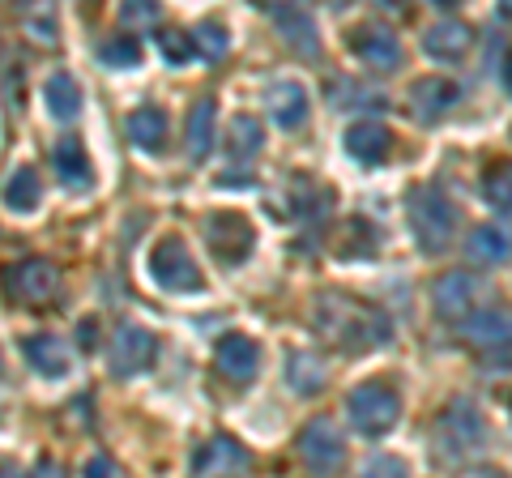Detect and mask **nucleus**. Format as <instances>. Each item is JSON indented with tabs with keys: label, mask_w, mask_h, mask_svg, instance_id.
Segmentation results:
<instances>
[{
	"label": "nucleus",
	"mask_w": 512,
	"mask_h": 478,
	"mask_svg": "<svg viewBox=\"0 0 512 478\" xmlns=\"http://www.w3.org/2000/svg\"><path fill=\"white\" fill-rule=\"evenodd\" d=\"M363 474H406V466H402L397 457H372V461L363 466Z\"/></svg>",
	"instance_id": "35"
},
{
	"label": "nucleus",
	"mask_w": 512,
	"mask_h": 478,
	"mask_svg": "<svg viewBox=\"0 0 512 478\" xmlns=\"http://www.w3.org/2000/svg\"><path fill=\"white\" fill-rule=\"evenodd\" d=\"M474 47V30L466 22H436L423 35V52L431 60H461Z\"/></svg>",
	"instance_id": "18"
},
{
	"label": "nucleus",
	"mask_w": 512,
	"mask_h": 478,
	"mask_svg": "<svg viewBox=\"0 0 512 478\" xmlns=\"http://www.w3.org/2000/svg\"><path fill=\"white\" fill-rule=\"evenodd\" d=\"M43 99H47L52 120H60V124H73L77 116H82V86H77L69 73H52V77H47Z\"/></svg>",
	"instance_id": "23"
},
{
	"label": "nucleus",
	"mask_w": 512,
	"mask_h": 478,
	"mask_svg": "<svg viewBox=\"0 0 512 478\" xmlns=\"http://www.w3.org/2000/svg\"><path fill=\"white\" fill-rule=\"evenodd\" d=\"M346 414L363 436H384L397 427V419H402V397H397L389 385H359L346 397Z\"/></svg>",
	"instance_id": "5"
},
{
	"label": "nucleus",
	"mask_w": 512,
	"mask_h": 478,
	"mask_svg": "<svg viewBox=\"0 0 512 478\" xmlns=\"http://www.w3.org/2000/svg\"><path fill=\"white\" fill-rule=\"evenodd\" d=\"M214 363H218V372L227 380L244 385V380H252L256 368H261V350H256V342L244 338V333H227V338L218 342V350H214Z\"/></svg>",
	"instance_id": "14"
},
{
	"label": "nucleus",
	"mask_w": 512,
	"mask_h": 478,
	"mask_svg": "<svg viewBox=\"0 0 512 478\" xmlns=\"http://www.w3.org/2000/svg\"><path fill=\"white\" fill-rule=\"evenodd\" d=\"M188 158L192 163H205L214 146V99H197L188 111Z\"/></svg>",
	"instance_id": "26"
},
{
	"label": "nucleus",
	"mask_w": 512,
	"mask_h": 478,
	"mask_svg": "<svg viewBox=\"0 0 512 478\" xmlns=\"http://www.w3.org/2000/svg\"><path fill=\"white\" fill-rule=\"evenodd\" d=\"M26 30H30V39H39V43H56V18L52 13H30Z\"/></svg>",
	"instance_id": "34"
},
{
	"label": "nucleus",
	"mask_w": 512,
	"mask_h": 478,
	"mask_svg": "<svg viewBox=\"0 0 512 478\" xmlns=\"http://www.w3.org/2000/svg\"><path fill=\"white\" fill-rule=\"evenodd\" d=\"M410 231L419 239V248L427 257H440V252L453 248L457 239V210L453 201H448L440 188H419V193L410 197Z\"/></svg>",
	"instance_id": "2"
},
{
	"label": "nucleus",
	"mask_w": 512,
	"mask_h": 478,
	"mask_svg": "<svg viewBox=\"0 0 512 478\" xmlns=\"http://www.w3.org/2000/svg\"><path fill=\"white\" fill-rule=\"evenodd\" d=\"M86 474H94V478H107V474H120L116 466H111V457H90L86 466H82Z\"/></svg>",
	"instance_id": "36"
},
{
	"label": "nucleus",
	"mask_w": 512,
	"mask_h": 478,
	"mask_svg": "<svg viewBox=\"0 0 512 478\" xmlns=\"http://www.w3.org/2000/svg\"><path fill=\"white\" fill-rule=\"evenodd\" d=\"M5 210L13 214H35L39 210V201H43V180H39V171L35 167H18L5 180Z\"/></svg>",
	"instance_id": "24"
},
{
	"label": "nucleus",
	"mask_w": 512,
	"mask_h": 478,
	"mask_svg": "<svg viewBox=\"0 0 512 478\" xmlns=\"http://www.w3.org/2000/svg\"><path fill=\"white\" fill-rule=\"evenodd\" d=\"M158 18H163V5H158V0H120V26H128V30L154 26Z\"/></svg>",
	"instance_id": "32"
},
{
	"label": "nucleus",
	"mask_w": 512,
	"mask_h": 478,
	"mask_svg": "<svg viewBox=\"0 0 512 478\" xmlns=\"http://www.w3.org/2000/svg\"><path fill=\"white\" fill-rule=\"evenodd\" d=\"M436 444H440V453L448 461H470V457H483L491 449V440H487V419L478 414L474 402H453V406H444V414L436 419Z\"/></svg>",
	"instance_id": "3"
},
{
	"label": "nucleus",
	"mask_w": 512,
	"mask_h": 478,
	"mask_svg": "<svg viewBox=\"0 0 512 478\" xmlns=\"http://www.w3.org/2000/svg\"><path fill=\"white\" fill-rule=\"evenodd\" d=\"M26 359L35 363V372L39 376H69L73 368V355H69V346H64L60 338H52V333H35V338H26Z\"/></svg>",
	"instance_id": "22"
},
{
	"label": "nucleus",
	"mask_w": 512,
	"mask_h": 478,
	"mask_svg": "<svg viewBox=\"0 0 512 478\" xmlns=\"http://www.w3.org/2000/svg\"><path fill=\"white\" fill-rule=\"evenodd\" d=\"M372 5H380V9H393V13H397V9H406V0H372Z\"/></svg>",
	"instance_id": "38"
},
{
	"label": "nucleus",
	"mask_w": 512,
	"mask_h": 478,
	"mask_svg": "<svg viewBox=\"0 0 512 478\" xmlns=\"http://www.w3.org/2000/svg\"><path fill=\"white\" fill-rule=\"evenodd\" d=\"M286 385L295 393H320L325 389V363L308 350H295V355H286Z\"/></svg>",
	"instance_id": "27"
},
{
	"label": "nucleus",
	"mask_w": 512,
	"mask_h": 478,
	"mask_svg": "<svg viewBox=\"0 0 512 478\" xmlns=\"http://www.w3.org/2000/svg\"><path fill=\"white\" fill-rule=\"evenodd\" d=\"M265 103L282 129H303V124H308V90H303V82L282 77V82H274L265 90Z\"/></svg>",
	"instance_id": "16"
},
{
	"label": "nucleus",
	"mask_w": 512,
	"mask_h": 478,
	"mask_svg": "<svg viewBox=\"0 0 512 478\" xmlns=\"http://www.w3.org/2000/svg\"><path fill=\"white\" fill-rule=\"evenodd\" d=\"M350 52H355L367 69L376 73H397L402 69V43L389 26L380 22H367V26H355L350 30Z\"/></svg>",
	"instance_id": "10"
},
{
	"label": "nucleus",
	"mask_w": 512,
	"mask_h": 478,
	"mask_svg": "<svg viewBox=\"0 0 512 478\" xmlns=\"http://www.w3.org/2000/svg\"><path fill=\"white\" fill-rule=\"evenodd\" d=\"M205 239H210V252L222 265H239L252 252L256 235H252V222L244 214H210L205 218Z\"/></svg>",
	"instance_id": "8"
},
{
	"label": "nucleus",
	"mask_w": 512,
	"mask_h": 478,
	"mask_svg": "<svg viewBox=\"0 0 512 478\" xmlns=\"http://www.w3.org/2000/svg\"><path fill=\"white\" fill-rule=\"evenodd\" d=\"M99 60L107 69H137L141 65V43L133 35H116L99 47Z\"/></svg>",
	"instance_id": "30"
},
{
	"label": "nucleus",
	"mask_w": 512,
	"mask_h": 478,
	"mask_svg": "<svg viewBox=\"0 0 512 478\" xmlns=\"http://www.w3.org/2000/svg\"><path fill=\"white\" fill-rule=\"evenodd\" d=\"M227 150H231V163L235 167H248L256 154L265 150V129L256 116H235L231 129H227Z\"/></svg>",
	"instance_id": "25"
},
{
	"label": "nucleus",
	"mask_w": 512,
	"mask_h": 478,
	"mask_svg": "<svg viewBox=\"0 0 512 478\" xmlns=\"http://www.w3.org/2000/svg\"><path fill=\"white\" fill-rule=\"evenodd\" d=\"M483 193H487V205H491V210L508 214V167H504V163L495 167V171H487V180H483Z\"/></svg>",
	"instance_id": "33"
},
{
	"label": "nucleus",
	"mask_w": 512,
	"mask_h": 478,
	"mask_svg": "<svg viewBox=\"0 0 512 478\" xmlns=\"http://www.w3.org/2000/svg\"><path fill=\"white\" fill-rule=\"evenodd\" d=\"M436 5H440V9H457V5H461V0H436Z\"/></svg>",
	"instance_id": "39"
},
{
	"label": "nucleus",
	"mask_w": 512,
	"mask_h": 478,
	"mask_svg": "<svg viewBox=\"0 0 512 478\" xmlns=\"http://www.w3.org/2000/svg\"><path fill=\"white\" fill-rule=\"evenodd\" d=\"M188 39L197 47V56H205V60H222L231 52V35H227V26H218V22H201Z\"/></svg>",
	"instance_id": "29"
},
{
	"label": "nucleus",
	"mask_w": 512,
	"mask_h": 478,
	"mask_svg": "<svg viewBox=\"0 0 512 478\" xmlns=\"http://www.w3.org/2000/svg\"><path fill=\"white\" fill-rule=\"evenodd\" d=\"M312 321L325 338L338 342L346 355H367V350H376L393 338V321L380 308L359 304V299H342V295L316 299Z\"/></svg>",
	"instance_id": "1"
},
{
	"label": "nucleus",
	"mask_w": 512,
	"mask_h": 478,
	"mask_svg": "<svg viewBox=\"0 0 512 478\" xmlns=\"http://www.w3.org/2000/svg\"><path fill=\"white\" fill-rule=\"evenodd\" d=\"M192 470H197V474H244V470H248V453L239 449L231 436H214V440L197 453Z\"/></svg>",
	"instance_id": "21"
},
{
	"label": "nucleus",
	"mask_w": 512,
	"mask_h": 478,
	"mask_svg": "<svg viewBox=\"0 0 512 478\" xmlns=\"http://www.w3.org/2000/svg\"><path fill=\"white\" fill-rule=\"evenodd\" d=\"M389 146H393V137H389L384 124L359 120V124H350V129H346V154L359 158L363 167H380L384 158H389Z\"/></svg>",
	"instance_id": "17"
},
{
	"label": "nucleus",
	"mask_w": 512,
	"mask_h": 478,
	"mask_svg": "<svg viewBox=\"0 0 512 478\" xmlns=\"http://www.w3.org/2000/svg\"><path fill=\"white\" fill-rule=\"evenodd\" d=\"M466 248H470V257L483 261V265H504L508 261V235L500 227H478Z\"/></svg>",
	"instance_id": "28"
},
{
	"label": "nucleus",
	"mask_w": 512,
	"mask_h": 478,
	"mask_svg": "<svg viewBox=\"0 0 512 478\" xmlns=\"http://www.w3.org/2000/svg\"><path fill=\"white\" fill-rule=\"evenodd\" d=\"M150 278L163 286V291H171V295H197V291H205V278H201L197 261H192L188 244H184V239H175V235H167L163 244L150 252Z\"/></svg>",
	"instance_id": "4"
},
{
	"label": "nucleus",
	"mask_w": 512,
	"mask_h": 478,
	"mask_svg": "<svg viewBox=\"0 0 512 478\" xmlns=\"http://www.w3.org/2000/svg\"><path fill=\"white\" fill-rule=\"evenodd\" d=\"M52 167H56V175L69 188H90V158H86V146H82V137L77 133H64L60 141H56V150H52Z\"/></svg>",
	"instance_id": "20"
},
{
	"label": "nucleus",
	"mask_w": 512,
	"mask_h": 478,
	"mask_svg": "<svg viewBox=\"0 0 512 478\" xmlns=\"http://www.w3.org/2000/svg\"><path fill=\"white\" fill-rule=\"evenodd\" d=\"M269 18H274L282 43L295 56L316 60L320 56V35H316V18L308 9V0H269Z\"/></svg>",
	"instance_id": "6"
},
{
	"label": "nucleus",
	"mask_w": 512,
	"mask_h": 478,
	"mask_svg": "<svg viewBox=\"0 0 512 478\" xmlns=\"http://www.w3.org/2000/svg\"><path fill=\"white\" fill-rule=\"evenodd\" d=\"M158 52H163L167 65H188L192 56H197V47H192L188 30H158Z\"/></svg>",
	"instance_id": "31"
},
{
	"label": "nucleus",
	"mask_w": 512,
	"mask_h": 478,
	"mask_svg": "<svg viewBox=\"0 0 512 478\" xmlns=\"http://www.w3.org/2000/svg\"><path fill=\"white\" fill-rule=\"evenodd\" d=\"M299 457H303V466L316 470V474H333V470H342V461H346V444H342V432L333 427L329 414H316V419L299 432Z\"/></svg>",
	"instance_id": "7"
},
{
	"label": "nucleus",
	"mask_w": 512,
	"mask_h": 478,
	"mask_svg": "<svg viewBox=\"0 0 512 478\" xmlns=\"http://www.w3.org/2000/svg\"><path fill=\"white\" fill-rule=\"evenodd\" d=\"M474 299H478V278L470 269H453V274H444L431 286V304H436L440 321H461L466 312H474Z\"/></svg>",
	"instance_id": "13"
},
{
	"label": "nucleus",
	"mask_w": 512,
	"mask_h": 478,
	"mask_svg": "<svg viewBox=\"0 0 512 478\" xmlns=\"http://www.w3.org/2000/svg\"><path fill=\"white\" fill-rule=\"evenodd\" d=\"M158 359V342L150 329L141 325H120L116 342H111V372L116 376H141L146 368H154Z\"/></svg>",
	"instance_id": "11"
},
{
	"label": "nucleus",
	"mask_w": 512,
	"mask_h": 478,
	"mask_svg": "<svg viewBox=\"0 0 512 478\" xmlns=\"http://www.w3.org/2000/svg\"><path fill=\"white\" fill-rule=\"evenodd\" d=\"M56 286H60L56 265L43 261V257H30V261H22V265H9V269H5V291H9L13 299H22V304H30V308L47 304V299L56 295Z\"/></svg>",
	"instance_id": "9"
},
{
	"label": "nucleus",
	"mask_w": 512,
	"mask_h": 478,
	"mask_svg": "<svg viewBox=\"0 0 512 478\" xmlns=\"http://www.w3.org/2000/svg\"><path fill=\"white\" fill-rule=\"evenodd\" d=\"M410 99L419 120H440L444 111H453L461 103V86L448 82V77H423V82L410 86Z\"/></svg>",
	"instance_id": "15"
},
{
	"label": "nucleus",
	"mask_w": 512,
	"mask_h": 478,
	"mask_svg": "<svg viewBox=\"0 0 512 478\" xmlns=\"http://www.w3.org/2000/svg\"><path fill=\"white\" fill-rule=\"evenodd\" d=\"M124 129H128V141H133L141 154H163L167 150V111L163 107H137Z\"/></svg>",
	"instance_id": "19"
},
{
	"label": "nucleus",
	"mask_w": 512,
	"mask_h": 478,
	"mask_svg": "<svg viewBox=\"0 0 512 478\" xmlns=\"http://www.w3.org/2000/svg\"><path fill=\"white\" fill-rule=\"evenodd\" d=\"M461 333H466V342L487 350V355L495 359L500 355L508 363V312L504 308H483V312H466L461 316Z\"/></svg>",
	"instance_id": "12"
},
{
	"label": "nucleus",
	"mask_w": 512,
	"mask_h": 478,
	"mask_svg": "<svg viewBox=\"0 0 512 478\" xmlns=\"http://www.w3.org/2000/svg\"><path fill=\"white\" fill-rule=\"evenodd\" d=\"M94 333H99V325H94V321H82V325H77V342H82L86 350H94Z\"/></svg>",
	"instance_id": "37"
}]
</instances>
